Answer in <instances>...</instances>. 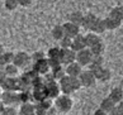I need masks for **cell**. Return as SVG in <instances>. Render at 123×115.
<instances>
[{
  "instance_id": "603a6c76",
  "label": "cell",
  "mask_w": 123,
  "mask_h": 115,
  "mask_svg": "<svg viewBox=\"0 0 123 115\" xmlns=\"http://www.w3.org/2000/svg\"><path fill=\"white\" fill-rule=\"evenodd\" d=\"M107 30L105 28V23H104V19H102V18H98L97 22L94 23V25H93V28L90 32H94V33H97V34H102L104 33V32Z\"/></svg>"
},
{
  "instance_id": "1f68e13d",
  "label": "cell",
  "mask_w": 123,
  "mask_h": 115,
  "mask_svg": "<svg viewBox=\"0 0 123 115\" xmlns=\"http://www.w3.org/2000/svg\"><path fill=\"white\" fill-rule=\"evenodd\" d=\"M43 58H46L43 52H36V53H33V56L31 57V59H33V62L41 61V59H43Z\"/></svg>"
},
{
  "instance_id": "44dd1931",
  "label": "cell",
  "mask_w": 123,
  "mask_h": 115,
  "mask_svg": "<svg viewBox=\"0 0 123 115\" xmlns=\"http://www.w3.org/2000/svg\"><path fill=\"white\" fill-rule=\"evenodd\" d=\"M116 103L114 101H112L109 98H105V99H103L102 100V103H100V105H99V109H102L103 111H105L107 114L108 113H111L113 109L116 108Z\"/></svg>"
},
{
  "instance_id": "d590c367",
  "label": "cell",
  "mask_w": 123,
  "mask_h": 115,
  "mask_svg": "<svg viewBox=\"0 0 123 115\" xmlns=\"http://www.w3.org/2000/svg\"><path fill=\"white\" fill-rule=\"evenodd\" d=\"M116 106H117V109H118V110H119V111L123 114V100L121 101V103H118V104L116 105Z\"/></svg>"
},
{
  "instance_id": "7c38bea8",
  "label": "cell",
  "mask_w": 123,
  "mask_h": 115,
  "mask_svg": "<svg viewBox=\"0 0 123 115\" xmlns=\"http://www.w3.org/2000/svg\"><path fill=\"white\" fill-rule=\"evenodd\" d=\"M62 27H63L65 35L66 37H70V38H74V37H76L77 34L80 33V27L74 24V23H71V22H66Z\"/></svg>"
},
{
  "instance_id": "5b68a950",
  "label": "cell",
  "mask_w": 123,
  "mask_h": 115,
  "mask_svg": "<svg viewBox=\"0 0 123 115\" xmlns=\"http://www.w3.org/2000/svg\"><path fill=\"white\" fill-rule=\"evenodd\" d=\"M31 62V56L27 52H18L14 53V59H13V63L19 67V68H23L27 67Z\"/></svg>"
},
{
  "instance_id": "7402d4cb",
  "label": "cell",
  "mask_w": 123,
  "mask_h": 115,
  "mask_svg": "<svg viewBox=\"0 0 123 115\" xmlns=\"http://www.w3.org/2000/svg\"><path fill=\"white\" fill-rule=\"evenodd\" d=\"M89 49H90V52L93 53V56H103L104 52H105V44H104L103 40H100V42L92 46Z\"/></svg>"
},
{
  "instance_id": "cb8c5ba5",
  "label": "cell",
  "mask_w": 123,
  "mask_h": 115,
  "mask_svg": "<svg viewBox=\"0 0 123 115\" xmlns=\"http://www.w3.org/2000/svg\"><path fill=\"white\" fill-rule=\"evenodd\" d=\"M51 34H52V38L56 39V40H60L65 37V32H63V27L61 24H57L55 25L52 30H51Z\"/></svg>"
},
{
  "instance_id": "52a82bcc",
  "label": "cell",
  "mask_w": 123,
  "mask_h": 115,
  "mask_svg": "<svg viewBox=\"0 0 123 115\" xmlns=\"http://www.w3.org/2000/svg\"><path fill=\"white\" fill-rule=\"evenodd\" d=\"M60 84V89H61V94H65V95H71L75 92L74 87H72V84H71V77L69 75H65L62 79L58 81Z\"/></svg>"
},
{
  "instance_id": "e575fe53",
  "label": "cell",
  "mask_w": 123,
  "mask_h": 115,
  "mask_svg": "<svg viewBox=\"0 0 123 115\" xmlns=\"http://www.w3.org/2000/svg\"><path fill=\"white\" fill-rule=\"evenodd\" d=\"M94 115H108V114H107L105 111H103L102 109H97V110L94 111Z\"/></svg>"
},
{
  "instance_id": "d6a6232c",
  "label": "cell",
  "mask_w": 123,
  "mask_h": 115,
  "mask_svg": "<svg viewBox=\"0 0 123 115\" xmlns=\"http://www.w3.org/2000/svg\"><path fill=\"white\" fill-rule=\"evenodd\" d=\"M18 4H19V6H23V8H28L31 6V4L33 0H17Z\"/></svg>"
},
{
  "instance_id": "7a4b0ae2",
  "label": "cell",
  "mask_w": 123,
  "mask_h": 115,
  "mask_svg": "<svg viewBox=\"0 0 123 115\" xmlns=\"http://www.w3.org/2000/svg\"><path fill=\"white\" fill-rule=\"evenodd\" d=\"M44 90H46V95L47 98L49 99H56L57 96L61 95V89H60V84L58 81L56 80H51V81H47L44 84Z\"/></svg>"
},
{
  "instance_id": "4fadbf2b",
  "label": "cell",
  "mask_w": 123,
  "mask_h": 115,
  "mask_svg": "<svg viewBox=\"0 0 123 115\" xmlns=\"http://www.w3.org/2000/svg\"><path fill=\"white\" fill-rule=\"evenodd\" d=\"M65 71H66V75H69L71 77H79L80 73L83 72V66L75 61V62L70 63V65H66Z\"/></svg>"
},
{
  "instance_id": "30bf717a",
  "label": "cell",
  "mask_w": 123,
  "mask_h": 115,
  "mask_svg": "<svg viewBox=\"0 0 123 115\" xmlns=\"http://www.w3.org/2000/svg\"><path fill=\"white\" fill-rule=\"evenodd\" d=\"M0 86L4 87V90L6 91H17L18 89H20V82L17 77H6Z\"/></svg>"
},
{
  "instance_id": "f1b7e54d",
  "label": "cell",
  "mask_w": 123,
  "mask_h": 115,
  "mask_svg": "<svg viewBox=\"0 0 123 115\" xmlns=\"http://www.w3.org/2000/svg\"><path fill=\"white\" fill-rule=\"evenodd\" d=\"M4 6H5L6 10L13 12L19 6V4H18L17 0H4Z\"/></svg>"
},
{
  "instance_id": "f35d334b",
  "label": "cell",
  "mask_w": 123,
  "mask_h": 115,
  "mask_svg": "<svg viewBox=\"0 0 123 115\" xmlns=\"http://www.w3.org/2000/svg\"><path fill=\"white\" fill-rule=\"evenodd\" d=\"M0 99H1V91H0Z\"/></svg>"
},
{
  "instance_id": "ba28073f",
  "label": "cell",
  "mask_w": 123,
  "mask_h": 115,
  "mask_svg": "<svg viewBox=\"0 0 123 115\" xmlns=\"http://www.w3.org/2000/svg\"><path fill=\"white\" fill-rule=\"evenodd\" d=\"M60 59H61L62 65H70V63L76 61V52L72 51L71 48H66V49L61 48V57H60Z\"/></svg>"
},
{
  "instance_id": "2e32d148",
  "label": "cell",
  "mask_w": 123,
  "mask_h": 115,
  "mask_svg": "<svg viewBox=\"0 0 123 115\" xmlns=\"http://www.w3.org/2000/svg\"><path fill=\"white\" fill-rule=\"evenodd\" d=\"M104 23H105L107 30H116V29L119 28L121 24H122L121 20H118V19H116V18H113L111 15H108L105 19H104Z\"/></svg>"
},
{
  "instance_id": "5bb4252c",
  "label": "cell",
  "mask_w": 123,
  "mask_h": 115,
  "mask_svg": "<svg viewBox=\"0 0 123 115\" xmlns=\"http://www.w3.org/2000/svg\"><path fill=\"white\" fill-rule=\"evenodd\" d=\"M86 48V44H85V37L84 34H77L76 37L72 38V42H71V49L75 51V52H79V51Z\"/></svg>"
},
{
  "instance_id": "836d02e7",
  "label": "cell",
  "mask_w": 123,
  "mask_h": 115,
  "mask_svg": "<svg viewBox=\"0 0 123 115\" xmlns=\"http://www.w3.org/2000/svg\"><path fill=\"white\" fill-rule=\"evenodd\" d=\"M108 115H123V114H122V113L119 111V110L117 109V106H116V108L113 109V110H112L111 113H108Z\"/></svg>"
},
{
  "instance_id": "ffe728a7",
  "label": "cell",
  "mask_w": 123,
  "mask_h": 115,
  "mask_svg": "<svg viewBox=\"0 0 123 115\" xmlns=\"http://www.w3.org/2000/svg\"><path fill=\"white\" fill-rule=\"evenodd\" d=\"M51 73H52L53 80L60 81L62 77L66 75V71H65V68L62 67V65H57L55 67H51Z\"/></svg>"
},
{
  "instance_id": "9a60e30c",
  "label": "cell",
  "mask_w": 123,
  "mask_h": 115,
  "mask_svg": "<svg viewBox=\"0 0 123 115\" xmlns=\"http://www.w3.org/2000/svg\"><path fill=\"white\" fill-rule=\"evenodd\" d=\"M97 19H98V17L95 15V14H93V13H88V14L84 15V19H83V23H81V27L85 28V29H88V30H92L94 23L97 22Z\"/></svg>"
},
{
  "instance_id": "74e56055",
  "label": "cell",
  "mask_w": 123,
  "mask_h": 115,
  "mask_svg": "<svg viewBox=\"0 0 123 115\" xmlns=\"http://www.w3.org/2000/svg\"><path fill=\"white\" fill-rule=\"evenodd\" d=\"M3 53H4V47H3V44L0 43V56H1Z\"/></svg>"
},
{
  "instance_id": "484cf974",
  "label": "cell",
  "mask_w": 123,
  "mask_h": 115,
  "mask_svg": "<svg viewBox=\"0 0 123 115\" xmlns=\"http://www.w3.org/2000/svg\"><path fill=\"white\" fill-rule=\"evenodd\" d=\"M83 19H84V14L81 12H72L70 17H69V22L74 23V24L81 27V23H83Z\"/></svg>"
},
{
  "instance_id": "6da1fadb",
  "label": "cell",
  "mask_w": 123,
  "mask_h": 115,
  "mask_svg": "<svg viewBox=\"0 0 123 115\" xmlns=\"http://www.w3.org/2000/svg\"><path fill=\"white\" fill-rule=\"evenodd\" d=\"M72 105H74V101L70 98V95H65L61 94L60 96L56 98V103H55V106L60 113H69L72 109Z\"/></svg>"
},
{
  "instance_id": "8992f818",
  "label": "cell",
  "mask_w": 123,
  "mask_h": 115,
  "mask_svg": "<svg viewBox=\"0 0 123 115\" xmlns=\"http://www.w3.org/2000/svg\"><path fill=\"white\" fill-rule=\"evenodd\" d=\"M33 71L38 75H47V73L51 71V65H49L48 59L47 58H43L41 61L34 62V66H33Z\"/></svg>"
},
{
  "instance_id": "f546056e",
  "label": "cell",
  "mask_w": 123,
  "mask_h": 115,
  "mask_svg": "<svg viewBox=\"0 0 123 115\" xmlns=\"http://www.w3.org/2000/svg\"><path fill=\"white\" fill-rule=\"evenodd\" d=\"M60 42V48L62 49H66V48H71V42H72V38H70V37H63L62 39L58 40Z\"/></svg>"
},
{
  "instance_id": "83f0119b",
  "label": "cell",
  "mask_w": 123,
  "mask_h": 115,
  "mask_svg": "<svg viewBox=\"0 0 123 115\" xmlns=\"http://www.w3.org/2000/svg\"><path fill=\"white\" fill-rule=\"evenodd\" d=\"M109 15L116 18V19L123 22V6L122 5H118V6H114L111 10V13H109Z\"/></svg>"
},
{
  "instance_id": "e0dca14e",
  "label": "cell",
  "mask_w": 123,
  "mask_h": 115,
  "mask_svg": "<svg viewBox=\"0 0 123 115\" xmlns=\"http://www.w3.org/2000/svg\"><path fill=\"white\" fill-rule=\"evenodd\" d=\"M85 44H86V48H90L92 46H94L95 43H98L102 40V38H100V35L94 33V32H89L88 34H85Z\"/></svg>"
},
{
  "instance_id": "d4e9b609",
  "label": "cell",
  "mask_w": 123,
  "mask_h": 115,
  "mask_svg": "<svg viewBox=\"0 0 123 115\" xmlns=\"http://www.w3.org/2000/svg\"><path fill=\"white\" fill-rule=\"evenodd\" d=\"M18 70H19V67H17L14 63H9V65L4 66V73L6 75V77H17Z\"/></svg>"
},
{
  "instance_id": "8d00e7d4",
  "label": "cell",
  "mask_w": 123,
  "mask_h": 115,
  "mask_svg": "<svg viewBox=\"0 0 123 115\" xmlns=\"http://www.w3.org/2000/svg\"><path fill=\"white\" fill-rule=\"evenodd\" d=\"M4 106H5V105H4V104L1 103V100H0V115H1V113H3V110H4Z\"/></svg>"
},
{
  "instance_id": "9c48e42d",
  "label": "cell",
  "mask_w": 123,
  "mask_h": 115,
  "mask_svg": "<svg viewBox=\"0 0 123 115\" xmlns=\"http://www.w3.org/2000/svg\"><path fill=\"white\" fill-rule=\"evenodd\" d=\"M1 103L4 105H13V104H17L19 103V99H18V94L15 91H6L4 90L1 92Z\"/></svg>"
},
{
  "instance_id": "4316f807",
  "label": "cell",
  "mask_w": 123,
  "mask_h": 115,
  "mask_svg": "<svg viewBox=\"0 0 123 115\" xmlns=\"http://www.w3.org/2000/svg\"><path fill=\"white\" fill-rule=\"evenodd\" d=\"M13 59H14V53L12 52H5L0 56V66H5L9 63H13Z\"/></svg>"
},
{
  "instance_id": "3957f363",
  "label": "cell",
  "mask_w": 123,
  "mask_h": 115,
  "mask_svg": "<svg viewBox=\"0 0 123 115\" xmlns=\"http://www.w3.org/2000/svg\"><path fill=\"white\" fill-rule=\"evenodd\" d=\"M79 80L81 82V86H84V87H93V86H95V84L98 81L95 75H94V72L90 70L81 72L79 76Z\"/></svg>"
},
{
  "instance_id": "ac0fdd59",
  "label": "cell",
  "mask_w": 123,
  "mask_h": 115,
  "mask_svg": "<svg viewBox=\"0 0 123 115\" xmlns=\"http://www.w3.org/2000/svg\"><path fill=\"white\" fill-rule=\"evenodd\" d=\"M108 98L112 101H114L116 104L121 103V101L123 100V89L122 87H114V89H112Z\"/></svg>"
},
{
  "instance_id": "277c9868",
  "label": "cell",
  "mask_w": 123,
  "mask_h": 115,
  "mask_svg": "<svg viewBox=\"0 0 123 115\" xmlns=\"http://www.w3.org/2000/svg\"><path fill=\"white\" fill-rule=\"evenodd\" d=\"M92 58H93V53L90 52L89 48H84L76 52V62L80 63L81 66H89L90 62H92Z\"/></svg>"
},
{
  "instance_id": "4dcf8cb0",
  "label": "cell",
  "mask_w": 123,
  "mask_h": 115,
  "mask_svg": "<svg viewBox=\"0 0 123 115\" xmlns=\"http://www.w3.org/2000/svg\"><path fill=\"white\" fill-rule=\"evenodd\" d=\"M1 115H17V110L12 106V105H5Z\"/></svg>"
},
{
  "instance_id": "d6986e66",
  "label": "cell",
  "mask_w": 123,
  "mask_h": 115,
  "mask_svg": "<svg viewBox=\"0 0 123 115\" xmlns=\"http://www.w3.org/2000/svg\"><path fill=\"white\" fill-rule=\"evenodd\" d=\"M19 113H20V115H34L36 114V105L31 104V103L20 104Z\"/></svg>"
},
{
  "instance_id": "8fae6325",
  "label": "cell",
  "mask_w": 123,
  "mask_h": 115,
  "mask_svg": "<svg viewBox=\"0 0 123 115\" xmlns=\"http://www.w3.org/2000/svg\"><path fill=\"white\" fill-rule=\"evenodd\" d=\"M94 75H95V77H97L98 81H102V82H107V81H109V80L112 79L111 70L107 68V67H104V66L99 67L98 70H95L94 71Z\"/></svg>"
}]
</instances>
